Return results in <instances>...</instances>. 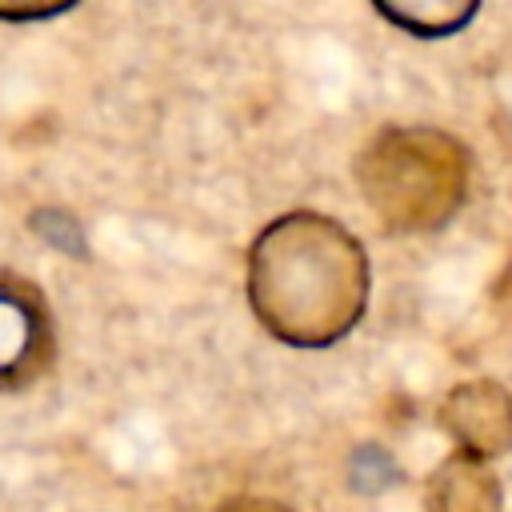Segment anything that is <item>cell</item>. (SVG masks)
I'll list each match as a JSON object with an SVG mask.
<instances>
[{
    "instance_id": "obj_6",
    "label": "cell",
    "mask_w": 512,
    "mask_h": 512,
    "mask_svg": "<svg viewBox=\"0 0 512 512\" xmlns=\"http://www.w3.org/2000/svg\"><path fill=\"white\" fill-rule=\"evenodd\" d=\"M376 12L384 20H392L396 28L412 32V36H452L464 32L472 24V16L480 12V4L472 0H408V4H376Z\"/></svg>"
},
{
    "instance_id": "obj_3",
    "label": "cell",
    "mask_w": 512,
    "mask_h": 512,
    "mask_svg": "<svg viewBox=\"0 0 512 512\" xmlns=\"http://www.w3.org/2000/svg\"><path fill=\"white\" fill-rule=\"evenodd\" d=\"M440 424L456 452L488 464L512 448V392L496 380H464L440 400Z\"/></svg>"
},
{
    "instance_id": "obj_7",
    "label": "cell",
    "mask_w": 512,
    "mask_h": 512,
    "mask_svg": "<svg viewBox=\"0 0 512 512\" xmlns=\"http://www.w3.org/2000/svg\"><path fill=\"white\" fill-rule=\"evenodd\" d=\"M68 4H24V8H8L0 4V20H40V16H56Z\"/></svg>"
},
{
    "instance_id": "obj_5",
    "label": "cell",
    "mask_w": 512,
    "mask_h": 512,
    "mask_svg": "<svg viewBox=\"0 0 512 512\" xmlns=\"http://www.w3.org/2000/svg\"><path fill=\"white\" fill-rule=\"evenodd\" d=\"M424 512H500V480L484 460L452 452L428 476Z\"/></svg>"
},
{
    "instance_id": "obj_1",
    "label": "cell",
    "mask_w": 512,
    "mask_h": 512,
    "mask_svg": "<svg viewBox=\"0 0 512 512\" xmlns=\"http://www.w3.org/2000/svg\"><path fill=\"white\" fill-rule=\"evenodd\" d=\"M248 300L276 340L296 348L336 344L364 316L368 256L332 216L288 212L248 252Z\"/></svg>"
},
{
    "instance_id": "obj_8",
    "label": "cell",
    "mask_w": 512,
    "mask_h": 512,
    "mask_svg": "<svg viewBox=\"0 0 512 512\" xmlns=\"http://www.w3.org/2000/svg\"><path fill=\"white\" fill-rule=\"evenodd\" d=\"M220 512H288L284 504L276 500H260V496H240V500H228Z\"/></svg>"
},
{
    "instance_id": "obj_4",
    "label": "cell",
    "mask_w": 512,
    "mask_h": 512,
    "mask_svg": "<svg viewBox=\"0 0 512 512\" xmlns=\"http://www.w3.org/2000/svg\"><path fill=\"white\" fill-rule=\"evenodd\" d=\"M52 352V328L40 296L20 280H0V388L40 376Z\"/></svg>"
},
{
    "instance_id": "obj_2",
    "label": "cell",
    "mask_w": 512,
    "mask_h": 512,
    "mask_svg": "<svg viewBox=\"0 0 512 512\" xmlns=\"http://www.w3.org/2000/svg\"><path fill=\"white\" fill-rule=\"evenodd\" d=\"M356 180L392 232H428L468 196V152L440 128H384L356 160Z\"/></svg>"
}]
</instances>
